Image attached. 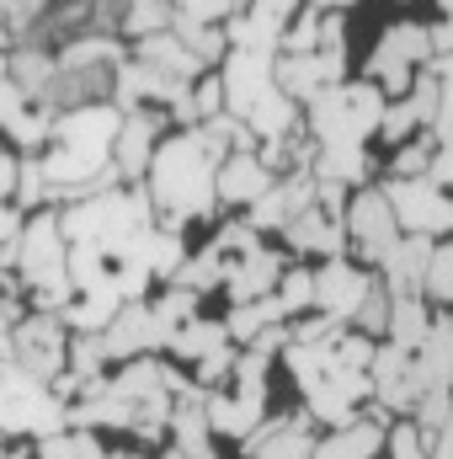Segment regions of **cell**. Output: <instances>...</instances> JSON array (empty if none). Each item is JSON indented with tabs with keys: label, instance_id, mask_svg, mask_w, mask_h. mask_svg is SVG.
<instances>
[{
	"label": "cell",
	"instance_id": "cell-9",
	"mask_svg": "<svg viewBox=\"0 0 453 459\" xmlns=\"http://www.w3.org/2000/svg\"><path fill=\"white\" fill-rule=\"evenodd\" d=\"M283 251L278 246H251L245 256H229V267H225V289L229 294V305H251V299H267L272 294V283H278V273H283Z\"/></svg>",
	"mask_w": 453,
	"mask_h": 459
},
{
	"label": "cell",
	"instance_id": "cell-7",
	"mask_svg": "<svg viewBox=\"0 0 453 459\" xmlns=\"http://www.w3.org/2000/svg\"><path fill=\"white\" fill-rule=\"evenodd\" d=\"M368 283H373V267L352 262L346 251H341V256H326V262L315 267V305H310V310L337 316V321H352V310L363 305Z\"/></svg>",
	"mask_w": 453,
	"mask_h": 459
},
{
	"label": "cell",
	"instance_id": "cell-4",
	"mask_svg": "<svg viewBox=\"0 0 453 459\" xmlns=\"http://www.w3.org/2000/svg\"><path fill=\"white\" fill-rule=\"evenodd\" d=\"M341 235H346V256L363 262V267H379L395 240H400V225L389 214V198L379 193V182H363L346 193V209H341Z\"/></svg>",
	"mask_w": 453,
	"mask_h": 459
},
{
	"label": "cell",
	"instance_id": "cell-8",
	"mask_svg": "<svg viewBox=\"0 0 453 459\" xmlns=\"http://www.w3.org/2000/svg\"><path fill=\"white\" fill-rule=\"evenodd\" d=\"M267 187H272V171L261 166L256 150H229V155H219V166H214V204L219 209H240L245 214Z\"/></svg>",
	"mask_w": 453,
	"mask_h": 459
},
{
	"label": "cell",
	"instance_id": "cell-10",
	"mask_svg": "<svg viewBox=\"0 0 453 459\" xmlns=\"http://www.w3.org/2000/svg\"><path fill=\"white\" fill-rule=\"evenodd\" d=\"M278 235H283V251L299 256V262H326V256H341V251H346L341 220H331L321 204H310L304 214H294Z\"/></svg>",
	"mask_w": 453,
	"mask_h": 459
},
{
	"label": "cell",
	"instance_id": "cell-3",
	"mask_svg": "<svg viewBox=\"0 0 453 459\" xmlns=\"http://www.w3.org/2000/svg\"><path fill=\"white\" fill-rule=\"evenodd\" d=\"M64 251H70V240H64V230H59V209L48 204V209H32L27 214V225L16 235V262H11V273H16V283H21V299L32 294V289H70V278H64Z\"/></svg>",
	"mask_w": 453,
	"mask_h": 459
},
{
	"label": "cell",
	"instance_id": "cell-11",
	"mask_svg": "<svg viewBox=\"0 0 453 459\" xmlns=\"http://www.w3.org/2000/svg\"><path fill=\"white\" fill-rule=\"evenodd\" d=\"M379 449H384V428L357 411L352 422L326 428V433L315 438V455L310 459H379Z\"/></svg>",
	"mask_w": 453,
	"mask_h": 459
},
{
	"label": "cell",
	"instance_id": "cell-5",
	"mask_svg": "<svg viewBox=\"0 0 453 459\" xmlns=\"http://www.w3.org/2000/svg\"><path fill=\"white\" fill-rule=\"evenodd\" d=\"M5 342H11V363H16V368H27L32 379H43V385H48L54 374H64L70 326H64L54 310H21V316L11 321Z\"/></svg>",
	"mask_w": 453,
	"mask_h": 459
},
{
	"label": "cell",
	"instance_id": "cell-6",
	"mask_svg": "<svg viewBox=\"0 0 453 459\" xmlns=\"http://www.w3.org/2000/svg\"><path fill=\"white\" fill-rule=\"evenodd\" d=\"M379 193L389 198V214L400 235H449L453 225V204H449V187L427 182V177H379Z\"/></svg>",
	"mask_w": 453,
	"mask_h": 459
},
{
	"label": "cell",
	"instance_id": "cell-13",
	"mask_svg": "<svg viewBox=\"0 0 453 459\" xmlns=\"http://www.w3.org/2000/svg\"><path fill=\"white\" fill-rule=\"evenodd\" d=\"M272 305L283 310V321H294V316H304L310 305H315V267L310 262H283V273H278V283H272Z\"/></svg>",
	"mask_w": 453,
	"mask_h": 459
},
{
	"label": "cell",
	"instance_id": "cell-17",
	"mask_svg": "<svg viewBox=\"0 0 453 459\" xmlns=\"http://www.w3.org/2000/svg\"><path fill=\"white\" fill-rule=\"evenodd\" d=\"M11 187H16V150L0 144V198H11Z\"/></svg>",
	"mask_w": 453,
	"mask_h": 459
},
{
	"label": "cell",
	"instance_id": "cell-2",
	"mask_svg": "<svg viewBox=\"0 0 453 459\" xmlns=\"http://www.w3.org/2000/svg\"><path fill=\"white\" fill-rule=\"evenodd\" d=\"M379 108H384V91L373 81H331L321 86L304 108H299V123L315 144H368L373 139V123H379Z\"/></svg>",
	"mask_w": 453,
	"mask_h": 459
},
{
	"label": "cell",
	"instance_id": "cell-14",
	"mask_svg": "<svg viewBox=\"0 0 453 459\" xmlns=\"http://www.w3.org/2000/svg\"><path fill=\"white\" fill-rule=\"evenodd\" d=\"M416 294H422L432 310H449V299H453V246L449 240H432L427 267H422V278H416Z\"/></svg>",
	"mask_w": 453,
	"mask_h": 459
},
{
	"label": "cell",
	"instance_id": "cell-15",
	"mask_svg": "<svg viewBox=\"0 0 453 459\" xmlns=\"http://www.w3.org/2000/svg\"><path fill=\"white\" fill-rule=\"evenodd\" d=\"M379 459H427V433L411 422V417H395L389 428H384V449Z\"/></svg>",
	"mask_w": 453,
	"mask_h": 459
},
{
	"label": "cell",
	"instance_id": "cell-18",
	"mask_svg": "<svg viewBox=\"0 0 453 459\" xmlns=\"http://www.w3.org/2000/svg\"><path fill=\"white\" fill-rule=\"evenodd\" d=\"M11 43H16V32H11V22L0 16V54H11Z\"/></svg>",
	"mask_w": 453,
	"mask_h": 459
},
{
	"label": "cell",
	"instance_id": "cell-12",
	"mask_svg": "<svg viewBox=\"0 0 453 459\" xmlns=\"http://www.w3.org/2000/svg\"><path fill=\"white\" fill-rule=\"evenodd\" d=\"M438 316L443 310H432L422 294H389V321H384V337L379 342H395V347H406V352H416Z\"/></svg>",
	"mask_w": 453,
	"mask_h": 459
},
{
	"label": "cell",
	"instance_id": "cell-20",
	"mask_svg": "<svg viewBox=\"0 0 453 459\" xmlns=\"http://www.w3.org/2000/svg\"><path fill=\"white\" fill-rule=\"evenodd\" d=\"M0 449H5V444H0Z\"/></svg>",
	"mask_w": 453,
	"mask_h": 459
},
{
	"label": "cell",
	"instance_id": "cell-1",
	"mask_svg": "<svg viewBox=\"0 0 453 459\" xmlns=\"http://www.w3.org/2000/svg\"><path fill=\"white\" fill-rule=\"evenodd\" d=\"M214 166L219 155L198 139V128H166L155 139L150 171H144V198L155 209V225L187 235L192 225H214Z\"/></svg>",
	"mask_w": 453,
	"mask_h": 459
},
{
	"label": "cell",
	"instance_id": "cell-16",
	"mask_svg": "<svg viewBox=\"0 0 453 459\" xmlns=\"http://www.w3.org/2000/svg\"><path fill=\"white\" fill-rule=\"evenodd\" d=\"M21 225H27V209L16 198H0V246H11L21 235Z\"/></svg>",
	"mask_w": 453,
	"mask_h": 459
},
{
	"label": "cell",
	"instance_id": "cell-19",
	"mask_svg": "<svg viewBox=\"0 0 453 459\" xmlns=\"http://www.w3.org/2000/svg\"><path fill=\"white\" fill-rule=\"evenodd\" d=\"M240 5H251V0H229V11H240Z\"/></svg>",
	"mask_w": 453,
	"mask_h": 459
}]
</instances>
